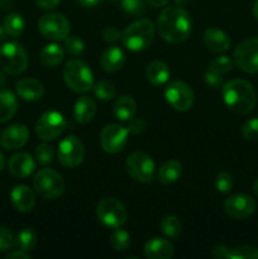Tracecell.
I'll return each mask as SVG.
<instances>
[{
	"mask_svg": "<svg viewBox=\"0 0 258 259\" xmlns=\"http://www.w3.org/2000/svg\"><path fill=\"white\" fill-rule=\"evenodd\" d=\"M191 18L180 5L167 7L161 12L157 22V30L163 40L181 43L191 34Z\"/></svg>",
	"mask_w": 258,
	"mask_h": 259,
	"instance_id": "1",
	"label": "cell"
},
{
	"mask_svg": "<svg viewBox=\"0 0 258 259\" xmlns=\"http://www.w3.org/2000/svg\"><path fill=\"white\" fill-rule=\"evenodd\" d=\"M223 100L227 108L235 115H247L253 110L257 101L254 88L248 81L234 78L224 83Z\"/></svg>",
	"mask_w": 258,
	"mask_h": 259,
	"instance_id": "2",
	"label": "cell"
},
{
	"mask_svg": "<svg viewBox=\"0 0 258 259\" xmlns=\"http://www.w3.org/2000/svg\"><path fill=\"white\" fill-rule=\"evenodd\" d=\"M154 38V25L149 19H138L121 32V42L128 50L139 52L151 46Z\"/></svg>",
	"mask_w": 258,
	"mask_h": 259,
	"instance_id": "3",
	"label": "cell"
},
{
	"mask_svg": "<svg viewBox=\"0 0 258 259\" xmlns=\"http://www.w3.org/2000/svg\"><path fill=\"white\" fill-rule=\"evenodd\" d=\"M63 80L72 91L88 93L94 86V76L90 67L80 60H71L63 67Z\"/></svg>",
	"mask_w": 258,
	"mask_h": 259,
	"instance_id": "4",
	"label": "cell"
},
{
	"mask_svg": "<svg viewBox=\"0 0 258 259\" xmlns=\"http://www.w3.org/2000/svg\"><path fill=\"white\" fill-rule=\"evenodd\" d=\"M29 63L27 51L22 45L8 42L0 47V70L9 75H20L24 72Z\"/></svg>",
	"mask_w": 258,
	"mask_h": 259,
	"instance_id": "5",
	"label": "cell"
},
{
	"mask_svg": "<svg viewBox=\"0 0 258 259\" xmlns=\"http://www.w3.org/2000/svg\"><path fill=\"white\" fill-rule=\"evenodd\" d=\"M33 186L40 197L55 200L65 191V180L55 169L42 168L35 174L33 179Z\"/></svg>",
	"mask_w": 258,
	"mask_h": 259,
	"instance_id": "6",
	"label": "cell"
},
{
	"mask_svg": "<svg viewBox=\"0 0 258 259\" xmlns=\"http://www.w3.org/2000/svg\"><path fill=\"white\" fill-rule=\"evenodd\" d=\"M96 217L103 225L115 229L125 224L128 219V211L119 200L114 197H105L98 204Z\"/></svg>",
	"mask_w": 258,
	"mask_h": 259,
	"instance_id": "7",
	"label": "cell"
},
{
	"mask_svg": "<svg viewBox=\"0 0 258 259\" xmlns=\"http://www.w3.org/2000/svg\"><path fill=\"white\" fill-rule=\"evenodd\" d=\"M125 168L129 176L137 182L148 184L153 180L156 164L149 154L144 152H133L125 162Z\"/></svg>",
	"mask_w": 258,
	"mask_h": 259,
	"instance_id": "8",
	"label": "cell"
},
{
	"mask_svg": "<svg viewBox=\"0 0 258 259\" xmlns=\"http://www.w3.org/2000/svg\"><path fill=\"white\" fill-rule=\"evenodd\" d=\"M38 30L47 39L60 42L70 33V22L60 13H48L38 20Z\"/></svg>",
	"mask_w": 258,
	"mask_h": 259,
	"instance_id": "9",
	"label": "cell"
},
{
	"mask_svg": "<svg viewBox=\"0 0 258 259\" xmlns=\"http://www.w3.org/2000/svg\"><path fill=\"white\" fill-rule=\"evenodd\" d=\"M233 62L243 72L258 73V37L239 43L233 52Z\"/></svg>",
	"mask_w": 258,
	"mask_h": 259,
	"instance_id": "10",
	"label": "cell"
},
{
	"mask_svg": "<svg viewBox=\"0 0 258 259\" xmlns=\"http://www.w3.org/2000/svg\"><path fill=\"white\" fill-rule=\"evenodd\" d=\"M67 121L65 116L55 110L46 111L35 124V133L42 141H55L66 131Z\"/></svg>",
	"mask_w": 258,
	"mask_h": 259,
	"instance_id": "11",
	"label": "cell"
},
{
	"mask_svg": "<svg viewBox=\"0 0 258 259\" xmlns=\"http://www.w3.org/2000/svg\"><path fill=\"white\" fill-rule=\"evenodd\" d=\"M164 98L167 103L177 111H187L195 100L191 86L184 81H172L164 90Z\"/></svg>",
	"mask_w": 258,
	"mask_h": 259,
	"instance_id": "12",
	"label": "cell"
},
{
	"mask_svg": "<svg viewBox=\"0 0 258 259\" xmlns=\"http://www.w3.org/2000/svg\"><path fill=\"white\" fill-rule=\"evenodd\" d=\"M85 157V148L83 144L77 137L68 136L62 139L58 146V161L62 166L68 168H75Z\"/></svg>",
	"mask_w": 258,
	"mask_h": 259,
	"instance_id": "13",
	"label": "cell"
},
{
	"mask_svg": "<svg viewBox=\"0 0 258 259\" xmlns=\"http://www.w3.org/2000/svg\"><path fill=\"white\" fill-rule=\"evenodd\" d=\"M128 142V129L119 124H109L100 133L101 148L109 154L119 153Z\"/></svg>",
	"mask_w": 258,
	"mask_h": 259,
	"instance_id": "14",
	"label": "cell"
},
{
	"mask_svg": "<svg viewBox=\"0 0 258 259\" xmlns=\"http://www.w3.org/2000/svg\"><path fill=\"white\" fill-rule=\"evenodd\" d=\"M224 210L233 219H247L254 214L255 201L247 194H235L225 201Z\"/></svg>",
	"mask_w": 258,
	"mask_h": 259,
	"instance_id": "15",
	"label": "cell"
},
{
	"mask_svg": "<svg viewBox=\"0 0 258 259\" xmlns=\"http://www.w3.org/2000/svg\"><path fill=\"white\" fill-rule=\"evenodd\" d=\"M29 139V131L24 124H12L3 131L0 143L8 151L22 148Z\"/></svg>",
	"mask_w": 258,
	"mask_h": 259,
	"instance_id": "16",
	"label": "cell"
},
{
	"mask_svg": "<svg viewBox=\"0 0 258 259\" xmlns=\"http://www.w3.org/2000/svg\"><path fill=\"white\" fill-rule=\"evenodd\" d=\"M8 167H9V172L14 177L25 179L34 172L35 162L30 154L25 153V152H19L10 157Z\"/></svg>",
	"mask_w": 258,
	"mask_h": 259,
	"instance_id": "17",
	"label": "cell"
},
{
	"mask_svg": "<svg viewBox=\"0 0 258 259\" xmlns=\"http://www.w3.org/2000/svg\"><path fill=\"white\" fill-rule=\"evenodd\" d=\"M174 254L172 243L163 238H152L144 244V255L148 259H171Z\"/></svg>",
	"mask_w": 258,
	"mask_h": 259,
	"instance_id": "18",
	"label": "cell"
},
{
	"mask_svg": "<svg viewBox=\"0 0 258 259\" xmlns=\"http://www.w3.org/2000/svg\"><path fill=\"white\" fill-rule=\"evenodd\" d=\"M10 201L18 211L29 212L35 205V195L25 185H18L10 194Z\"/></svg>",
	"mask_w": 258,
	"mask_h": 259,
	"instance_id": "19",
	"label": "cell"
},
{
	"mask_svg": "<svg viewBox=\"0 0 258 259\" xmlns=\"http://www.w3.org/2000/svg\"><path fill=\"white\" fill-rule=\"evenodd\" d=\"M204 45L214 53H225L230 48V39L227 33L218 28H207L202 35Z\"/></svg>",
	"mask_w": 258,
	"mask_h": 259,
	"instance_id": "20",
	"label": "cell"
},
{
	"mask_svg": "<svg viewBox=\"0 0 258 259\" xmlns=\"http://www.w3.org/2000/svg\"><path fill=\"white\" fill-rule=\"evenodd\" d=\"M15 91L18 96L25 101H37L45 94V88L38 80L32 77L22 78L15 85Z\"/></svg>",
	"mask_w": 258,
	"mask_h": 259,
	"instance_id": "21",
	"label": "cell"
},
{
	"mask_svg": "<svg viewBox=\"0 0 258 259\" xmlns=\"http://www.w3.org/2000/svg\"><path fill=\"white\" fill-rule=\"evenodd\" d=\"M125 63V53L116 46H110L103 52L100 57V65L105 72H116Z\"/></svg>",
	"mask_w": 258,
	"mask_h": 259,
	"instance_id": "22",
	"label": "cell"
},
{
	"mask_svg": "<svg viewBox=\"0 0 258 259\" xmlns=\"http://www.w3.org/2000/svg\"><path fill=\"white\" fill-rule=\"evenodd\" d=\"M96 114V103L89 96H81L73 106V118L77 123L86 124L93 120Z\"/></svg>",
	"mask_w": 258,
	"mask_h": 259,
	"instance_id": "23",
	"label": "cell"
},
{
	"mask_svg": "<svg viewBox=\"0 0 258 259\" xmlns=\"http://www.w3.org/2000/svg\"><path fill=\"white\" fill-rule=\"evenodd\" d=\"M146 75L152 85L163 86L168 82L171 72H169V68L166 63L162 62V61L156 60L152 61V62L147 66Z\"/></svg>",
	"mask_w": 258,
	"mask_h": 259,
	"instance_id": "24",
	"label": "cell"
},
{
	"mask_svg": "<svg viewBox=\"0 0 258 259\" xmlns=\"http://www.w3.org/2000/svg\"><path fill=\"white\" fill-rule=\"evenodd\" d=\"M18 110V101L10 90H0V123H7Z\"/></svg>",
	"mask_w": 258,
	"mask_h": 259,
	"instance_id": "25",
	"label": "cell"
},
{
	"mask_svg": "<svg viewBox=\"0 0 258 259\" xmlns=\"http://www.w3.org/2000/svg\"><path fill=\"white\" fill-rule=\"evenodd\" d=\"M114 115L124 121H129L134 118L137 113V104L132 96L123 95L116 99L113 106Z\"/></svg>",
	"mask_w": 258,
	"mask_h": 259,
	"instance_id": "26",
	"label": "cell"
},
{
	"mask_svg": "<svg viewBox=\"0 0 258 259\" xmlns=\"http://www.w3.org/2000/svg\"><path fill=\"white\" fill-rule=\"evenodd\" d=\"M63 58H65V50L57 43L45 46L39 55L40 62L46 67H56L62 62Z\"/></svg>",
	"mask_w": 258,
	"mask_h": 259,
	"instance_id": "27",
	"label": "cell"
},
{
	"mask_svg": "<svg viewBox=\"0 0 258 259\" xmlns=\"http://www.w3.org/2000/svg\"><path fill=\"white\" fill-rule=\"evenodd\" d=\"M182 174V166L176 159L166 161L158 169V181L163 185H171L180 179Z\"/></svg>",
	"mask_w": 258,
	"mask_h": 259,
	"instance_id": "28",
	"label": "cell"
},
{
	"mask_svg": "<svg viewBox=\"0 0 258 259\" xmlns=\"http://www.w3.org/2000/svg\"><path fill=\"white\" fill-rule=\"evenodd\" d=\"M3 27H4L5 33H7L8 35H10L12 38L20 37L22 33L24 32L25 28L24 18H23L19 13H10L9 15L5 17Z\"/></svg>",
	"mask_w": 258,
	"mask_h": 259,
	"instance_id": "29",
	"label": "cell"
},
{
	"mask_svg": "<svg viewBox=\"0 0 258 259\" xmlns=\"http://www.w3.org/2000/svg\"><path fill=\"white\" fill-rule=\"evenodd\" d=\"M37 242L38 235L32 228H24L15 237V245H17L18 249L24 250V252H29V250L34 249Z\"/></svg>",
	"mask_w": 258,
	"mask_h": 259,
	"instance_id": "30",
	"label": "cell"
},
{
	"mask_svg": "<svg viewBox=\"0 0 258 259\" xmlns=\"http://www.w3.org/2000/svg\"><path fill=\"white\" fill-rule=\"evenodd\" d=\"M109 242H110V245L113 247V249L118 250V252H124L131 245V235H129V233L126 230L120 229V228H115L113 230V233L110 234Z\"/></svg>",
	"mask_w": 258,
	"mask_h": 259,
	"instance_id": "31",
	"label": "cell"
},
{
	"mask_svg": "<svg viewBox=\"0 0 258 259\" xmlns=\"http://www.w3.org/2000/svg\"><path fill=\"white\" fill-rule=\"evenodd\" d=\"M161 229L166 237L177 238L180 234H181L182 225L179 218L175 217V215H168V217L162 219Z\"/></svg>",
	"mask_w": 258,
	"mask_h": 259,
	"instance_id": "32",
	"label": "cell"
},
{
	"mask_svg": "<svg viewBox=\"0 0 258 259\" xmlns=\"http://www.w3.org/2000/svg\"><path fill=\"white\" fill-rule=\"evenodd\" d=\"M93 88H94V94H95V96L99 99V100L109 101L111 100V99L115 98L116 95L115 86H114L111 82H109V81H100V82L95 83Z\"/></svg>",
	"mask_w": 258,
	"mask_h": 259,
	"instance_id": "33",
	"label": "cell"
},
{
	"mask_svg": "<svg viewBox=\"0 0 258 259\" xmlns=\"http://www.w3.org/2000/svg\"><path fill=\"white\" fill-rule=\"evenodd\" d=\"M233 63H234L233 60H230V57H228V56H219V57L214 58V60L210 62L209 70L214 71V72L223 76L232 71Z\"/></svg>",
	"mask_w": 258,
	"mask_h": 259,
	"instance_id": "34",
	"label": "cell"
},
{
	"mask_svg": "<svg viewBox=\"0 0 258 259\" xmlns=\"http://www.w3.org/2000/svg\"><path fill=\"white\" fill-rule=\"evenodd\" d=\"M229 258L232 259H258V248L250 245H240L230 249Z\"/></svg>",
	"mask_w": 258,
	"mask_h": 259,
	"instance_id": "35",
	"label": "cell"
},
{
	"mask_svg": "<svg viewBox=\"0 0 258 259\" xmlns=\"http://www.w3.org/2000/svg\"><path fill=\"white\" fill-rule=\"evenodd\" d=\"M65 48L71 56H75L78 57L83 53L85 51V43L82 42L81 38H78L77 35H67L65 38Z\"/></svg>",
	"mask_w": 258,
	"mask_h": 259,
	"instance_id": "36",
	"label": "cell"
},
{
	"mask_svg": "<svg viewBox=\"0 0 258 259\" xmlns=\"http://www.w3.org/2000/svg\"><path fill=\"white\" fill-rule=\"evenodd\" d=\"M34 156L35 159L40 164L46 166V164H50L53 161V158H55V151H53V148L50 144L42 143L37 146V148L34 151Z\"/></svg>",
	"mask_w": 258,
	"mask_h": 259,
	"instance_id": "37",
	"label": "cell"
},
{
	"mask_svg": "<svg viewBox=\"0 0 258 259\" xmlns=\"http://www.w3.org/2000/svg\"><path fill=\"white\" fill-rule=\"evenodd\" d=\"M121 8H123L126 14L133 15V17H139L146 10L144 0H123Z\"/></svg>",
	"mask_w": 258,
	"mask_h": 259,
	"instance_id": "38",
	"label": "cell"
},
{
	"mask_svg": "<svg viewBox=\"0 0 258 259\" xmlns=\"http://www.w3.org/2000/svg\"><path fill=\"white\" fill-rule=\"evenodd\" d=\"M233 185H234L233 177L232 175L228 174V172H220L217 176V179H215V187H217L218 191L222 192V194L229 192L230 190L233 189Z\"/></svg>",
	"mask_w": 258,
	"mask_h": 259,
	"instance_id": "39",
	"label": "cell"
},
{
	"mask_svg": "<svg viewBox=\"0 0 258 259\" xmlns=\"http://www.w3.org/2000/svg\"><path fill=\"white\" fill-rule=\"evenodd\" d=\"M242 136L247 141L258 139V118L249 119L242 126Z\"/></svg>",
	"mask_w": 258,
	"mask_h": 259,
	"instance_id": "40",
	"label": "cell"
},
{
	"mask_svg": "<svg viewBox=\"0 0 258 259\" xmlns=\"http://www.w3.org/2000/svg\"><path fill=\"white\" fill-rule=\"evenodd\" d=\"M15 244V238L7 227L0 225V252H7Z\"/></svg>",
	"mask_w": 258,
	"mask_h": 259,
	"instance_id": "41",
	"label": "cell"
},
{
	"mask_svg": "<svg viewBox=\"0 0 258 259\" xmlns=\"http://www.w3.org/2000/svg\"><path fill=\"white\" fill-rule=\"evenodd\" d=\"M101 37H103L105 42L115 43L119 39H121V32H119V29H116L115 27H108L103 30Z\"/></svg>",
	"mask_w": 258,
	"mask_h": 259,
	"instance_id": "42",
	"label": "cell"
},
{
	"mask_svg": "<svg viewBox=\"0 0 258 259\" xmlns=\"http://www.w3.org/2000/svg\"><path fill=\"white\" fill-rule=\"evenodd\" d=\"M205 81L209 86L211 88H218V86L222 85L223 82V76L219 75V73L214 72V71L209 70L206 73H205Z\"/></svg>",
	"mask_w": 258,
	"mask_h": 259,
	"instance_id": "43",
	"label": "cell"
},
{
	"mask_svg": "<svg viewBox=\"0 0 258 259\" xmlns=\"http://www.w3.org/2000/svg\"><path fill=\"white\" fill-rule=\"evenodd\" d=\"M229 252L230 249L228 247H225V245H218V247H215L211 250V255L217 259H224L229 258Z\"/></svg>",
	"mask_w": 258,
	"mask_h": 259,
	"instance_id": "44",
	"label": "cell"
},
{
	"mask_svg": "<svg viewBox=\"0 0 258 259\" xmlns=\"http://www.w3.org/2000/svg\"><path fill=\"white\" fill-rule=\"evenodd\" d=\"M38 7L43 10H50L57 7L61 3V0H35Z\"/></svg>",
	"mask_w": 258,
	"mask_h": 259,
	"instance_id": "45",
	"label": "cell"
},
{
	"mask_svg": "<svg viewBox=\"0 0 258 259\" xmlns=\"http://www.w3.org/2000/svg\"><path fill=\"white\" fill-rule=\"evenodd\" d=\"M7 259H30L29 255L24 252V250H17V252H12L10 254L7 255Z\"/></svg>",
	"mask_w": 258,
	"mask_h": 259,
	"instance_id": "46",
	"label": "cell"
},
{
	"mask_svg": "<svg viewBox=\"0 0 258 259\" xmlns=\"http://www.w3.org/2000/svg\"><path fill=\"white\" fill-rule=\"evenodd\" d=\"M77 2H78V4L82 5V7H85V8H94V7H96V5L100 4L103 0H77Z\"/></svg>",
	"mask_w": 258,
	"mask_h": 259,
	"instance_id": "47",
	"label": "cell"
},
{
	"mask_svg": "<svg viewBox=\"0 0 258 259\" xmlns=\"http://www.w3.org/2000/svg\"><path fill=\"white\" fill-rule=\"evenodd\" d=\"M146 3H148L152 7H163L168 3V0H144Z\"/></svg>",
	"mask_w": 258,
	"mask_h": 259,
	"instance_id": "48",
	"label": "cell"
},
{
	"mask_svg": "<svg viewBox=\"0 0 258 259\" xmlns=\"http://www.w3.org/2000/svg\"><path fill=\"white\" fill-rule=\"evenodd\" d=\"M252 12H253V17H254L255 19L258 20V0H257V2L254 3V5H253Z\"/></svg>",
	"mask_w": 258,
	"mask_h": 259,
	"instance_id": "49",
	"label": "cell"
},
{
	"mask_svg": "<svg viewBox=\"0 0 258 259\" xmlns=\"http://www.w3.org/2000/svg\"><path fill=\"white\" fill-rule=\"evenodd\" d=\"M4 167H5V158H4V156H3L2 152H0V172L4 169Z\"/></svg>",
	"mask_w": 258,
	"mask_h": 259,
	"instance_id": "50",
	"label": "cell"
},
{
	"mask_svg": "<svg viewBox=\"0 0 258 259\" xmlns=\"http://www.w3.org/2000/svg\"><path fill=\"white\" fill-rule=\"evenodd\" d=\"M5 34H7V33H5L4 27H3V25L0 24V40L4 39V38H5Z\"/></svg>",
	"mask_w": 258,
	"mask_h": 259,
	"instance_id": "51",
	"label": "cell"
},
{
	"mask_svg": "<svg viewBox=\"0 0 258 259\" xmlns=\"http://www.w3.org/2000/svg\"><path fill=\"white\" fill-rule=\"evenodd\" d=\"M190 0H175V3H176L177 5H180V7H182V5H185V4H187V3H189Z\"/></svg>",
	"mask_w": 258,
	"mask_h": 259,
	"instance_id": "52",
	"label": "cell"
},
{
	"mask_svg": "<svg viewBox=\"0 0 258 259\" xmlns=\"http://www.w3.org/2000/svg\"><path fill=\"white\" fill-rule=\"evenodd\" d=\"M253 191H254V194L258 196V180H255L254 184H253Z\"/></svg>",
	"mask_w": 258,
	"mask_h": 259,
	"instance_id": "53",
	"label": "cell"
},
{
	"mask_svg": "<svg viewBox=\"0 0 258 259\" xmlns=\"http://www.w3.org/2000/svg\"><path fill=\"white\" fill-rule=\"evenodd\" d=\"M110 2H118V0H110Z\"/></svg>",
	"mask_w": 258,
	"mask_h": 259,
	"instance_id": "54",
	"label": "cell"
}]
</instances>
